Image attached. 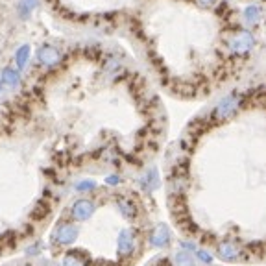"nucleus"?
I'll return each mask as SVG.
<instances>
[{
	"instance_id": "f257e3e1",
	"label": "nucleus",
	"mask_w": 266,
	"mask_h": 266,
	"mask_svg": "<svg viewBox=\"0 0 266 266\" xmlns=\"http://www.w3.org/2000/svg\"><path fill=\"white\" fill-rule=\"evenodd\" d=\"M255 44V37L252 35V32L248 30H242V32H237L229 39V49H231L233 54H246L253 49Z\"/></svg>"
},
{
	"instance_id": "f03ea898",
	"label": "nucleus",
	"mask_w": 266,
	"mask_h": 266,
	"mask_svg": "<svg viewBox=\"0 0 266 266\" xmlns=\"http://www.w3.org/2000/svg\"><path fill=\"white\" fill-rule=\"evenodd\" d=\"M238 106H240V98L237 94H229V96L222 98L218 102L216 109H214V116L218 120H224V118H228V116H231L233 113L237 111Z\"/></svg>"
},
{
	"instance_id": "7ed1b4c3",
	"label": "nucleus",
	"mask_w": 266,
	"mask_h": 266,
	"mask_svg": "<svg viewBox=\"0 0 266 266\" xmlns=\"http://www.w3.org/2000/svg\"><path fill=\"white\" fill-rule=\"evenodd\" d=\"M216 253L224 261H235V259L240 257V248L233 240H224L216 246Z\"/></svg>"
},
{
	"instance_id": "20e7f679",
	"label": "nucleus",
	"mask_w": 266,
	"mask_h": 266,
	"mask_svg": "<svg viewBox=\"0 0 266 266\" xmlns=\"http://www.w3.org/2000/svg\"><path fill=\"white\" fill-rule=\"evenodd\" d=\"M76 235H78V229L70 224H63V226H59L54 233V240L59 242V244H72L76 240Z\"/></svg>"
},
{
	"instance_id": "39448f33",
	"label": "nucleus",
	"mask_w": 266,
	"mask_h": 266,
	"mask_svg": "<svg viewBox=\"0 0 266 266\" xmlns=\"http://www.w3.org/2000/svg\"><path fill=\"white\" fill-rule=\"evenodd\" d=\"M150 242H152V246H154V248H165V246H168V242H170V229L166 228L165 224H159V226L154 229V233H152Z\"/></svg>"
},
{
	"instance_id": "423d86ee",
	"label": "nucleus",
	"mask_w": 266,
	"mask_h": 266,
	"mask_svg": "<svg viewBox=\"0 0 266 266\" xmlns=\"http://www.w3.org/2000/svg\"><path fill=\"white\" fill-rule=\"evenodd\" d=\"M92 213H94V205L89 200H78L72 205V216L76 220H87Z\"/></svg>"
},
{
	"instance_id": "0eeeda50",
	"label": "nucleus",
	"mask_w": 266,
	"mask_h": 266,
	"mask_svg": "<svg viewBox=\"0 0 266 266\" xmlns=\"http://www.w3.org/2000/svg\"><path fill=\"white\" fill-rule=\"evenodd\" d=\"M37 58L39 61L43 65H46V67H52V65H56L59 61V52L54 46H50V44H44V46H41L37 52Z\"/></svg>"
},
{
	"instance_id": "6e6552de",
	"label": "nucleus",
	"mask_w": 266,
	"mask_h": 266,
	"mask_svg": "<svg viewBox=\"0 0 266 266\" xmlns=\"http://www.w3.org/2000/svg\"><path fill=\"white\" fill-rule=\"evenodd\" d=\"M135 248V240H133V233L131 231H122L118 235V253L120 255H130Z\"/></svg>"
},
{
	"instance_id": "1a4fd4ad",
	"label": "nucleus",
	"mask_w": 266,
	"mask_h": 266,
	"mask_svg": "<svg viewBox=\"0 0 266 266\" xmlns=\"http://www.w3.org/2000/svg\"><path fill=\"white\" fill-rule=\"evenodd\" d=\"M159 174H157V170H150V172H146L144 176H142V179H140V185L144 187V189L148 190H155L157 187H159Z\"/></svg>"
},
{
	"instance_id": "9d476101",
	"label": "nucleus",
	"mask_w": 266,
	"mask_h": 266,
	"mask_svg": "<svg viewBox=\"0 0 266 266\" xmlns=\"http://www.w3.org/2000/svg\"><path fill=\"white\" fill-rule=\"evenodd\" d=\"M37 6H39V0H20L19 6H17V10H19L20 17L26 19V17H28V15L32 13Z\"/></svg>"
},
{
	"instance_id": "9b49d317",
	"label": "nucleus",
	"mask_w": 266,
	"mask_h": 266,
	"mask_svg": "<svg viewBox=\"0 0 266 266\" xmlns=\"http://www.w3.org/2000/svg\"><path fill=\"white\" fill-rule=\"evenodd\" d=\"M118 211L126 218H133L137 214V209H135V203H131L130 200H118Z\"/></svg>"
},
{
	"instance_id": "f8f14e48",
	"label": "nucleus",
	"mask_w": 266,
	"mask_h": 266,
	"mask_svg": "<svg viewBox=\"0 0 266 266\" xmlns=\"http://www.w3.org/2000/svg\"><path fill=\"white\" fill-rule=\"evenodd\" d=\"M174 266H194V259L187 252H178L172 259Z\"/></svg>"
},
{
	"instance_id": "ddd939ff",
	"label": "nucleus",
	"mask_w": 266,
	"mask_h": 266,
	"mask_svg": "<svg viewBox=\"0 0 266 266\" xmlns=\"http://www.w3.org/2000/svg\"><path fill=\"white\" fill-rule=\"evenodd\" d=\"M259 17H261V11H259L257 6H248L246 10H244V20H246L248 25L259 22Z\"/></svg>"
},
{
	"instance_id": "4468645a",
	"label": "nucleus",
	"mask_w": 266,
	"mask_h": 266,
	"mask_svg": "<svg viewBox=\"0 0 266 266\" xmlns=\"http://www.w3.org/2000/svg\"><path fill=\"white\" fill-rule=\"evenodd\" d=\"M4 83H8L10 87H15L17 83H19V72L13 70V68H4V72H2V78H0Z\"/></svg>"
},
{
	"instance_id": "2eb2a0df",
	"label": "nucleus",
	"mask_w": 266,
	"mask_h": 266,
	"mask_svg": "<svg viewBox=\"0 0 266 266\" xmlns=\"http://www.w3.org/2000/svg\"><path fill=\"white\" fill-rule=\"evenodd\" d=\"M30 58V46L28 44H25V46H20L19 50H17V54H15V59H17V67L22 68L26 65V61H28Z\"/></svg>"
},
{
	"instance_id": "dca6fc26",
	"label": "nucleus",
	"mask_w": 266,
	"mask_h": 266,
	"mask_svg": "<svg viewBox=\"0 0 266 266\" xmlns=\"http://www.w3.org/2000/svg\"><path fill=\"white\" fill-rule=\"evenodd\" d=\"M96 187V183L92 181V179H83V181H80V183L76 185V190H80V192H87V190H92Z\"/></svg>"
},
{
	"instance_id": "f3484780",
	"label": "nucleus",
	"mask_w": 266,
	"mask_h": 266,
	"mask_svg": "<svg viewBox=\"0 0 266 266\" xmlns=\"http://www.w3.org/2000/svg\"><path fill=\"white\" fill-rule=\"evenodd\" d=\"M196 257H198L202 262H205V264H211V262H213V257H211V253H209L207 250H202V248H198V250H196Z\"/></svg>"
},
{
	"instance_id": "a211bd4d",
	"label": "nucleus",
	"mask_w": 266,
	"mask_h": 266,
	"mask_svg": "<svg viewBox=\"0 0 266 266\" xmlns=\"http://www.w3.org/2000/svg\"><path fill=\"white\" fill-rule=\"evenodd\" d=\"M63 266H85L76 255H67L63 259Z\"/></svg>"
},
{
	"instance_id": "6ab92c4d",
	"label": "nucleus",
	"mask_w": 266,
	"mask_h": 266,
	"mask_svg": "<svg viewBox=\"0 0 266 266\" xmlns=\"http://www.w3.org/2000/svg\"><path fill=\"white\" fill-rule=\"evenodd\" d=\"M106 181H107L109 185H116L118 181H120V179H118V176H109V178H107Z\"/></svg>"
},
{
	"instance_id": "aec40b11",
	"label": "nucleus",
	"mask_w": 266,
	"mask_h": 266,
	"mask_svg": "<svg viewBox=\"0 0 266 266\" xmlns=\"http://www.w3.org/2000/svg\"><path fill=\"white\" fill-rule=\"evenodd\" d=\"M203 4H211V2H213V0H202Z\"/></svg>"
}]
</instances>
